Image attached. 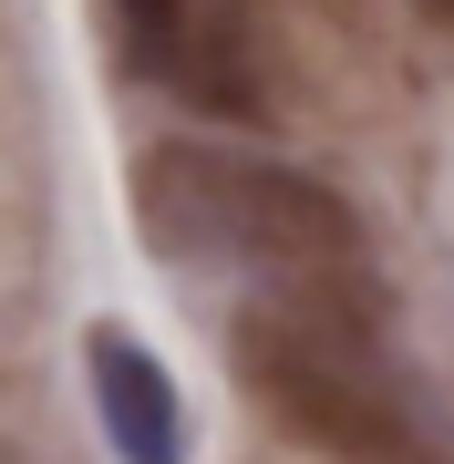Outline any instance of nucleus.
<instances>
[{
    "mask_svg": "<svg viewBox=\"0 0 454 464\" xmlns=\"http://www.w3.org/2000/svg\"><path fill=\"white\" fill-rule=\"evenodd\" d=\"M135 227L176 268H237L269 299L372 289L352 197H331L320 176L258 166V155H227V145H155L135 166Z\"/></svg>",
    "mask_w": 454,
    "mask_h": 464,
    "instance_id": "obj_1",
    "label": "nucleus"
},
{
    "mask_svg": "<svg viewBox=\"0 0 454 464\" xmlns=\"http://www.w3.org/2000/svg\"><path fill=\"white\" fill-rule=\"evenodd\" d=\"M114 52L197 114H258V0H103Z\"/></svg>",
    "mask_w": 454,
    "mask_h": 464,
    "instance_id": "obj_3",
    "label": "nucleus"
},
{
    "mask_svg": "<svg viewBox=\"0 0 454 464\" xmlns=\"http://www.w3.org/2000/svg\"><path fill=\"white\" fill-rule=\"evenodd\" d=\"M372 289L341 299H248L227 320V362L248 382V402L269 413L289 444L331 454V464H454L423 413L392 392L382 351H372Z\"/></svg>",
    "mask_w": 454,
    "mask_h": 464,
    "instance_id": "obj_2",
    "label": "nucleus"
},
{
    "mask_svg": "<svg viewBox=\"0 0 454 464\" xmlns=\"http://www.w3.org/2000/svg\"><path fill=\"white\" fill-rule=\"evenodd\" d=\"M83 372H93V413L114 433L124 464H186V402H176V372L155 362L135 331H103L83 341Z\"/></svg>",
    "mask_w": 454,
    "mask_h": 464,
    "instance_id": "obj_4",
    "label": "nucleus"
},
{
    "mask_svg": "<svg viewBox=\"0 0 454 464\" xmlns=\"http://www.w3.org/2000/svg\"><path fill=\"white\" fill-rule=\"evenodd\" d=\"M423 11H434V21H444V32H454V0H423Z\"/></svg>",
    "mask_w": 454,
    "mask_h": 464,
    "instance_id": "obj_5",
    "label": "nucleus"
}]
</instances>
